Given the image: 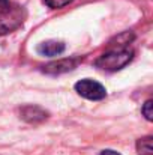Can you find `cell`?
I'll list each match as a JSON object with an SVG mask.
<instances>
[{
    "label": "cell",
    "mask_w": 153,
    "mask_h": 155,
    "mask_svg": "<svg viewBox=\"0 0 153 155\" xmlns=\"http://www.w3.org/2000/svg\"><path fill=\"white\" fill-rule=\"evenodd\" d=\"M27 18V11L17 3H8L0 8V36L15 32Z\"/></svg>",
    "instance_id": "obj_1"
},
{
    "label": "cell",
    "mask_w": 153,
    "mask_h": 155,
    "mask_svg": "<svg viewBox=\"0 0 153 155\" xmlns=\"http://www.w3.org/2000/svg\"><path fill=\"white\" fill-rule=\"evenodd\" d=\"M134 59V51L129 48H113L110 51L104 53L101 57L95 62V65L98 68H101L104 71H119L122 68H125L131 60Z\"/></svg>",
    "instance_id": "obj_2"
},
{
    "label": "cell",
    "mask_w": 153,
    "mask_h": 155,
    "mask_svg": "<svg viewBox=\"0 0 153 155\" xmlns=\"http://www.w3.org/2000/svg\"><path fill=\"white\" fill-rule=\"evenodd\" d=\"M75 91L78 95H81L86 100L90 101H101L107 97V91L99 81L92 80V78H84L75 83Z\"/></svg>",
    "instance_id": "obj_3"
},
{
    "label": "cell",
    "mask_w": 153,
    "mask_h": 155,
    "mask_svg": "<svg viewBox=\"0 0 153 155\" xmlns=\"http://www.w3.org/2000/svg\"><path fill=\"white\" fill-rule=\"evenodd\" d=\"M80 62H81L80 57L59 59L56 62H51V63H47L45 66H42V72H45L48 75H60V74H65V72L72 71L74 68H77Z\"/></svg>",
    "instance_id": "obj_4"
},
{
    "label": "cell",
    "mask_w": 153,
    "mask_h": 155,
    "mask_svg": "<svg viewBox=\"0 0 153 155\" xmlns=\"http://www.w3.org/2000/svg\"><path fill=\"white\" fill-rule=\"evenodd\" d=\"M20 117L29 124H39L48 117V113L39 105H24L20 108Z\"/></svg>",
    "instance_id": "obj_5"
},
{
    "label": "cell",
    "mask_w": 153,
    "mask_h": 155,
    "mask_svg": "<svg viewBox=\"0 0 153 155\" xmlns=\"http://www.w3.org/2000/svg\"><path fill=\"white\" fill-rule=\"evenodd\" d=\"M36 51L41 56H47V57L59 56L65 51V44L62 41H45V42H41L38 45Z\"/></svg>",
    "instance_id": "obj_6"
},
{
    "label": "cell",
    "mask_w": 153,
    "mask_h": 155,
    "mask_svg": "<svg viewBox=\"0 0 153 155\" xmlns=\"http://www.w3.org/2000/svg\"><path fill=\"white\" fill-rule=\"evenodd\" d=\"M153 137L152 136H146L137 140V152L140 155H153V146H152Z\"/></svg>",
    "instance_id": "obj_7"
},
{
    "label": "cell",
    "mask_w": 153,
    "mask_h": 155,
    "mask_svg": "<svg viewBox=\"0 0 153 155\" xmlns=\"http://www.w3.org/2000/svg\"><path fill=\"white\" fill-rule=\"evenodd\" d=\"M141 113H143V116L150 122L153 120V101L152 100H147L146 103L143 104V107H141Z\"/></svg>",
    "instance_id": "obj_8"
},
{
    "label": "cell",
    "mask_w": 153,
    "mask_h": 155,
    "mask_svg": "<svg viewBox=\"0 0 153 155\" xmlns=\"http://www.w3.org/2000/svg\"><path fill=\"white\" fill-rule=\"evenodd\" d=\"M44 2H45V5H47L48 8H53V9H60V8H63V6L69 5L72 0H44Z\"/></svg>",
    "instance_id": "obj_9"
},
{
    "label": "cell",
    "mask_w": 153,
    "mask_h": 155,
    "mask_svg": "<svg viewBox=\"0 0 153 155\" xmlns=\"http://www.w3.org/2000/svg\"><path fill=\"white\" fill-rule=\"evenodd\" d=\"M99 155H120V154L116 152V151H113V149H104Z\"/></svg>",
    "instance_id": "obj_10"
},
{
    "label": "cell",
    "mask_w": 153,
    "mask_h": 155,
    "mask_svg": "<svg viewBox=\"0 0 153 155\" xmlns=\"http://www.w3.org/2000/svg\"><path fill=\"white\" fill-rule=\"evenodd\" d=\"M9 3V0H0V8H3V6H6Z\"/></svg>",
    "instance_id": "obj_11"
}]
</instances>
